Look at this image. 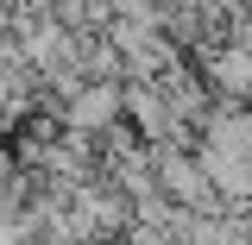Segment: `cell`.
Instances as JSON below:
<instances>
[{
    "label": "cell",
    "mask_w": 252,
    "mask_h": 245,
    "mask_svg": "<svg viewBox=\"0 0 252 245\" xmlns=\"http://www.w3.org/2000/svg\"><path fill=\"white\" fill-rule=\"evenodd\" d=\"M57 120L69 138H94V132L120 126V82H82L76 94L57 101Z\"/></svg>",
    "instance_id": "6da1fadb"
}]
</instances>
